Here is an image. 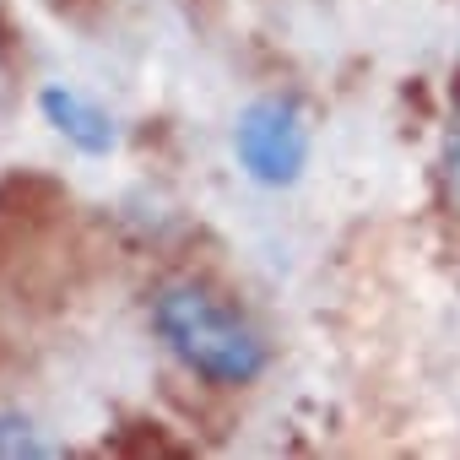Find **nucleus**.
<instances>
[{
  "mask_svg": "<svg viewBox=\"0 0 460 460\" xmlns=\"http://www.w3.org/2000/svg\"><path fill=\"white\" fill-rule=\"evenodd\" d=\"M152 331L190 374L211 385H255L266 374L261 331L234 304H222L195 282H173L152 298Z\"/></svg>",
  "mask_w": 460,
  "mask_h": 460,
  "instance_id": "obj_1",
  "label": "nucleus"
},
{
  "mask_svg": "<svg viewBox=\"0 0 460 460\" xmlns=\"http://www.w3.org/2000/svg\"><path fill=\"white\" fill-rule=\"evenodd\" d=\"M234 157L255 184H293L309 163V125L293 98H255L234 125Z\"/></svg>",
  "mask_w": 460,
  "mask_h": 460,
  "instance_id": "obj_2",
  "label": "nucleus"
},
{
  "mask_svg": "<svg viewBox=\"0 0 460 460\" xmlns=\"http://www.w3.org/2000/svg\"><path fill=\"white\" fill-rule=\"evenodd\" d=\"M39 109H44V119L71 141V146H82L87 157H103V152H114V141H119V130H114V114L103 109V103H93L87 93H76V87H44L39 93Z\"/></svg>",
  "mask_w": 460,
  "mask_h": 460,
  "instance_id": "obj_3",
  "label": "nucleus"
},
{
  "mask_svg": "<svg viewBox=\"0 0 460 460\" xmlns=\"http://www.w3.org/2000/svg\"><path fill=\"white\" fill-rule=\"evenodd\" d=\"M0 455H12V460H22V455H55V444H49L28 417L0 411Z\"/></svg>",
  "mask_w": 460,
  "mask_h": 460,
  "instance_id": "obj_4",
  "label": "nucleus"
},
{
  "mask_svg": "<svg viewBox=\"0 0 460 460\" xmlns=\"http://www.w3.org/2000/svg\"><path fill=\"white\" fill-rule=\"evenodd\" d=\"M449 195H455V206H460V136H455V146H449Z\"/></svg>",
  "mask_w": 460,
  "mask_h": 460,
  "instance_id": "obj_5",
  "label": "nucleus"
},
{
  "mask_svg": "<svg viewBox=\"0 0 460 460\" xmlns=\"http://www.w3.org/2000/svg\"><path fill=\"white\" fill-rule=\"evenodd\" d=\"M455 109H460V93H455Z\"/></svg>",
  "mask_w": 460,
  "mask_h": 460,
  "instance_id": "obj_6",
  "label": "nucleus"
}]
</instances>
